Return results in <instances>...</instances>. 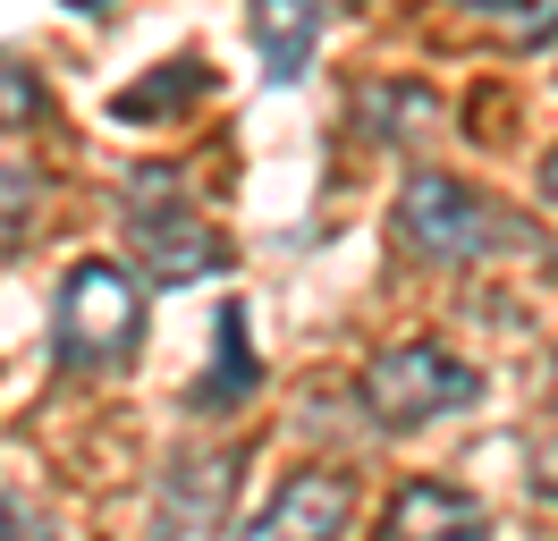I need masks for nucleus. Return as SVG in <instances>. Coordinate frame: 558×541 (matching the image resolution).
I'll return each instance as SVG.
<instances>
[{"label":"nucleus","instance_id":"39448f33","mask_svg":"<svg viewBox=\"0 0 558 541\" xmlns=\"http://www.w3.org/2000/svg\"><path fill=\"white\" fill-rule=\"evenodd\" d=\"M355 516V473H330V466H305L279 482V500L245 525L238 541H339Z\"/></svg>","mask_w":558,"mask_h":541},{"label":"nucleus","instance_id":"a211bd4d","mask_svg":"<svg viewBox=\"0 0 558 541\" xmlns=\"http://www.w3.org/2000/svg\"><path fill=\"white\" fill-rule=\"evenodd\" d=\"M474 9H508V0H474Z\"/></svg>","mask_w":558,"mask_h":541},{"label":"nucleus","instance_id":"f257e3e1","mask_svg":"<svg viewBox=\"0 0 558 541\" xmlns=\"http://www.w3.org/2000/svg\"><path fill=\"white\" fill-rule=\"evenodd\" d=\"M51 338H60V364H76V372L119 364L144 338V279L128 263H110V254L76 263L60 279V304H51Z\"/></svg>","mask_w":558,"mask_h":541},{"label":"nucleus","instance_id":"9d476101","mask_svg":"<svg viewBox=\"0 0 558 541\" xmlns=\"http://www.w3.org/2000/svg\"><path fill=\"white\" fill-rule=\"evenodd\" d=\"M245 389H254V356H245V313L229 304V313H220V381H204V406L220 414V406H238Z\"/></svg>","mask_w":558,"mask_h":541},{"label":"nucleus","instance_id":"f03ea898","mask_svg":"<svg viewBox=\"0 0 558 541\" xmlns=\"http://www.w3.org/2000/svg\"><path fill=\"white\" fill-rule=\"evenodd\" d=\"M474 398H483V372L457 364L449 347H432V338L381 347V356L364 364V406H373V423H389V432L432 423V414H457V406H474Z\"/></svg>","mask_w":558,"mask_h":541},{"label":"nucleus","instance_id":"dca6fc26","mask_svg":"<svg viewBox=\"0 0 558 541\" xmlns=\"http://www.w3.org/2000/svg\"><path fill=\"white\" fill-rule=\"evenodd\" d=\"M542 195L558 203V153H550V161H542Z\"/></svg>","mask_w":558,"mask_h":541},{"label":"nucleus","instance_id":"0eeeda50","mask_svg":"<svg viewBox=\"0 0 558 541\" xmlns=\"http://www.w3.org/2000/svg\"><path fill=\"white\" fill-rule=\"evenodd\" d=\"M389 541H490V516L457 482H407L389 500Z\"/></svg>","mask_w":558,"mask_h":541},{"label":"nucleus","instance_id":"2eb2a0df","mask_svg":"<svg viewBox=\"0 0 558 541\" xmlns=\"http://www.w3.org/2000/svg\"><path fill=\"white\" fill-rule=\"evenodd\" d=\"M0 541H43V525H35L17 500H9V491H0Z\"/></svg>","mask_w":558,"mask_h":541},{"label":"nucleus","instance_id":"f3484780","mask_svg":"<svg viewBox=\"0 0 558 541\" xmlns=\"http://www.w3.org/2000/svg\"><path fill=\"white\" fill-rule=\"evenodd\" d=\"M69 9H110V0H69Z\"/></svg>","mask_w":558,"mask_h":541},{"label":"nucleus","instance_id":"4468645a","mask_svg":"<svg viewBox=\"0 0 558 541\" xmlns=\"http://www.w3.org/2000/svg\"><path fill=\"white\" fill-rule=\"evenodd\" d=\"M517 43H524V51H542V43H558V0H542V9H524V17H517Z\"/></svg>","mask_w":558,"mask_h":541},{"label":"nucleus","instance_id":"9b49d317","mask_svg":"<svg viewBox=\"0 0 558 541\" xmlns=\"http://www.w3.org/2000/svg\"><path fill=\"white\" fill-rule=\"evenodd\" d=\"M195 85H204V68H195V60H170L153 85H128V94H119V119H161V110H178Z\"/></svg>","mask_w":558,"mask_h":541},{"label":"nucleus","instance_id":"423d86ee","mask_svg":"<svg viewBox=\"0 0 558 541\" xmlns=\"http://www.w3.org/2000/svg\"><path fill=\"white\" fill-rule=\"evenodd\" d=\"M229 482H238V457H178V466L161 473L153 533L161 541H211L220 516H229Z\"/></svg>","mask_w":558,"mask_h":541},{"label":"nucleus","instance_id":"1a4fd4ad","mask_svg":"<svg viewBox=\"0 0 558 541\" xmlns=\"http://www.w3.org/2000/svg\"><path fill=\"white\" fill-rule=\"evenodd\" d=\"M423 119H432V94H423V85H373V94H364L373 144H398V135H415Z\"/></svg>","mask_w":558,"mask_h":541},{"label":"nucleus","instance_id":"20e7f679","mask_svg":"<svg viewBox=\"0 0 558 541\" xmlns=\"http://www.w3.org/2000/svg\"><path fill=\"white\" fill-rule=\"evenodd\" d=\"M153 187H161V203H144L136 195V212H128V229H136V254H144V270L161 279V288H186V279H204V270H220L229 263V245L186 212V203H170L178 195V178H161L153 169Z\"/></svg>","mask_w":558,"mask_h":541},{"label":"nucleus","instance_id":"7ed1b4c3","mask_svg":"<svg viewBox=\"0 0 558 541\" xmlns=\"http://www.w3.org/2000/svg\"><path fill=\"white\" fill-rule=\"evenodd\" d=\"M398 237L415 245L423 263H483L490 245H508L517 229H508L474 187H457L440 169H415V178L398 187Z\"/></svg>","mask_w":558,"mask_h":541},{"label":"nucleus","instance_id":"6e6552de","mask_svg":"<svg viewBox=\"0 0 558 541\" xmlns=\"http://www.w3.org/2000/svg\"><path fill=\"white\" fill-rule=\"evenodd\" d=\"M314 34H322V9H314V0H254V43H263L271 85H279V76H305Z\"/></svg>","mask_w":558,"mask_h":541},{"label":"nucleus","instance_id":"ddd939ff","mask_svg":"<svg viewBox=\"0 0 558 541\" xmlns=\"http://www.w3.org/2000/svg\"><path fill=\"white\" fill-rule=\"evenodd\" d=\"M35 195H43V178H35L26 161H9V169H0V229H26Z\"/></svg>","mask_w":558,"mask_h":541},{"label":"nucleus","instance_id":"f8f14e48","mask_svg":"<svg viewBox=\"0 0 558 541\" xmlns=\"http://www.w3.org/2000/svg\"><path fill=\"white\" fill-rule=\"evenodd\" d=\"M26 119H43V85H35V68L0 60V128H26Z\"/></svg>","mask_w":558,"mask_h":541}]
</instances>
